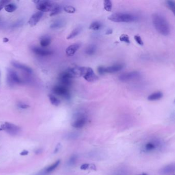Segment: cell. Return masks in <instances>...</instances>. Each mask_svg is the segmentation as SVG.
<instances>
[{"mask_svg": "<svg viewBox=\"0 0 175 175\" xmlns=\"http://www.w3.org/2000/svg\"><path fill=\"white\" fill-rule=\"evenodd\" d=\"M152 19L153 26L160 34L167 36L170 34V26L163 16L158 14H153Z\"/></svg>", "mask_w": 175, "mask_h": 175, "instance_id": "obj_1", "label": "cell"}, {"mask_svg": "<svg viewBox=\"0 0 175 175\" xmlns=\"http://www.w3.org/2000/svg\"><path fill=\"white\" fill-rule=\"evenodd\" d=\"M108 19L116 23H131L136 20L137 17L130 14L115 13L109 16Z\"/></svg>", "mask_w": 175, "mask_h": 175, "instance_id": "obj_2", "label": "cell"}, {"mask_svg": "<svg viewBox=\"0 0 175 175\" xmlns=\"http://www.w3.org/2000/svg\"><path fill=\"white\" fill-rule=\"evenodd\" d=\"M162 147V143L158 139H153L144 143L141 150L144 153H152L161 149Z\"/></svg>", "mask_w": 175, "mask_h": 175, "instance_id": "obj_3", "label": "cell"}, {"mask_svg": "<svg viewBox=\"0 0 175 175\" xmlns=\"http://www.w3.org/2000/svg\"><path fill=\"white\" fill-rule=\"evenodd\" d=\"M33 2L36 4L37 9L42 13L51 12L58 5V4L48 0H36Z\"/></svg>", "mask_w": 175, "mask_h": 175, "instance_id": "obj_4", "label": "cell"}, {"mask_svg": "<svg viewBox=\"0 0 175 175\" xmlns=\"http://www.w3.org/2000/svg\"><path fill=\"white\" fill-rule=\"evenodd\" d=\"M7 71V82L9 86H13L16 84L22 83V80L19 77L16 71L10 68H8Z\"/></svg>", "mask_w": 175, "mask_h": 175, "instance_id": "obj_5", "label": "cell"}, {"mask_svg": "<svg viewBox=\"0 0 175 175\" xmlns=\"http://www.w3.org/2000/svg\"><path fill=\"white\" fill-rule=\"evenodd\" d=\"M53 92L54 94L65 98L66 99H69L70 98V94L68 87L60 84L54 86L53 87Z\"/></svg>", "mask_w": 175, "mask_h": 175, "instance_id": "obj_6", "label": "cell"}, {"mask_svg": "<svg viewBox=\"0 0 175 175\" xmlns=\"http://www.w3.org/2000/svg\"><path fill=\"white\" fill-rule=\"evenodd\" d=\"M0 129L5 130L10 135H17L20 131V128L15 124L5 122L0 126Z\"/></svg>", "mask_w": 175, "mask_h": 175, "instance_id": "obj_7", "label": "cell"}, {"mask_svg": "<svg viewBox=\"0 0 175 175\" xmlns=\"http://www.w3.org/2000/svg\"><path fill=\"white\" fill-rule=\"evenodd\" d=\"M82 77L89 82H95L98 79V76L95 74L93 70L89 67H83Z\"/></svg>", "mask_w": 175, "mask_h": 175, "instance_id": "obj_8", "label": "cell"}, {"mask_svg": "<svg viewBox=\"0 0 175 175\" xmlns=\"http://www.w3.org/2000/svg\"><path fill=\"white\" fill-rule=\"evenodd\" d=\"M73 79V78L69 72L67 71V70H66L65 71L61 73L58 77L60 84L67 87L71 85L73 82H72Z\"/></svg>", "mask_w": 175, "mask_h": 175, "instance_id": "obj_9", "label": "cell"}, {"mask_svg": "<svg viewBox=\"0 0 175 175\" xmlns=\"http://www.w3.org/2000/svg\"><path fill=\"white\" fill-rule=\"evenodd\" d=\"M87 121L86 115L84 113H79L76 115L72 123V126L74 128L80 129L85 126Z\"/></svg>", "mask_w": 175, "mask_h": 175, "instance_id": "obj_10", "label": "cell"}, {"mask_svg": "<svg viewBox=\"0 0 175 175\" xmlns=\"http://www.w3.org/2000/svg\"><path fill=\"white\" fill-rule=\"evenodd\" d=\"M140 73L137 71L129 72L121 74L119 77V80L121 82H128L134 79H138L140 77Z\"/></svg>", "mask_w": 175, "mask_h": 175, "instance_id": "obj_11", "label": "cell"}, {"mask_svg": "<svg viewBox=\"0 0 175 175\" xmlns=\"http://www.w3.org/2000/svg\"><path fill=\"white\" fill-rule=\"evenodd\" d=\"M43 16V13L41 11H38L31 16L28 23L31 27H34L39 23L41 19H42V17Z\"/></svg>", "mask_w": 175, "mask_h": 175, "instance_id": "obj_12", "label": "cell"}, {"mask_svg": "<svg viewBox=\"0 0 175 175\" xmlns=\"http://www.w3.org/2000/svg\"><path fill=\"white\" fill-rule=\"evenodd\" d=\"M32 51L39 56H42V57H46V56H50L53 54V52L50 50H45L44 48H40L39 47H33L31 48Z\"/></svg>", "mask_w": 175, "mask_h": 175, "instance_id": "obj_13", "label": "cell"}, {"mask_svg": "<svg viewBox=\"0 0 175 175\" xmlns=\"http://www.w3.org/2000/svg\"><path fill=\"white\" fill-rule=\"evenodd\" d=\"M80 47L81 44L79 43H76L70 45L65 50L66 54L69 57H72L76 54Z\"/></svg>", "mask_w": 175, "mask_h": 175, "instance_id": "obj_14", "label": "cell"}, {"mask_svg": "<svg viewBox=\"0 0 175 175\" xmlns=\"http://www.w3.org/2000/svg\"><path fill=\"white\" fill-rule=\"evenodd\" d=\"M124 67V65L122 64H116L107 67L105 68V73H115L122 70Z\"/></svg>", "mask_w": 175, "mask_h": 175, "instance_id": "obj_15", "label": "cell"}, {"mask_svg": "<svg viewBox=\"0 0 175 175\" xmlns=\"http://www.w3.org/2000/svg\"><path fill=\"white\" fill-rule=\"evenodd\" d=\"M11 64L15 68L19 69V70H22L23 71H25V72L28 73V74H31L33 73V71L32 69L30 67L24 65V64L20 63H18V62H14V61L12 62Z\"/></svg>", "mask_w": 175, "mask_h": 175, "instance_id": "obj_16", "label": "cell"}, {"mask_svg": "<svg viewBox=\"0 0 175 175\" xmlns=\"http://www.w3.org/2000/svg\"><path fill=\"white\" fill-rule=\"evenodd\" d=\"M175 165L173 163L169 164L164 166L160 170V173L161 175H168L175 172Z\"/></svg>", "mask_w": 175, "mask_h": 175, "instance_id": "obj_17", "label": "cell"}, {"mask_svg": "<svg viewBox=\"0 0 175 175\" xmlns=\"http://www.w3.org/2000/svg\"><path fill=\"white\" fill-rule=\"evenodd\" d=\"M163 95L162 93L161 92H157L154 93H152L147 97V100L149 101H157L162 98Z\"/></svg>", "mask_w": 175, "mask_h": 175, "instance_id": "obj_18", "label": "cell"}, {"mask_svg": "<svg viewBox=\"0 0 175 175\" xmlns=\"http://www.w3.org/2000/svg\"><path fill=\"white\" fill-rule=\"evenodd\" d=\"M51 38L48 36H43L41 38L40 43L42 47H46L51 43Z\"/></svg>", "mask_w": 175, "mask_h": 175, "instance_id": "obj_19", "label": "cell"}, {"mask_svg": "<svg viewBox=\"0 0 175 175\" xmlns=\"http://www.w3.org/2000/svg\"><path fill=\"white\" fill-rule=\"evenodd\" d=\"M65 25L64 21L62 20H57L53 22L50 26V28L52 29H58L63 27Z\"/></svg>", "mask_w": 175, "mask_h": 175, "instance_id": "obj_20", "label": "cell"}, {"mask_svg": "<svg viewBox=\"0 0 175 175\" xmlns=\"http://www.w3.org/2000/svg\"><path fill=\"white\" fill-rule=\"evenodd\" d=\"M60 162V160H58L56 162H55L54 163L51 164V165L49 166L48 167H47L46 169H45L44 173L45 174H46V173L48 174V173H51V172H53L59 165Z\"/></svg>", "mask_w": 175, "mask_h": 175, "instance_id": "obj_21", "label": "cell"}, {"mask_svg": "<svg viewBox=\"0 0 175 175\" xmlns=\"http://www.w3.org/2000/svg\"><path fill=\"white\" fill-rule=\"evenodd\" d=\"M81 30H82V29H81V27H78L77 28H75L67 36V40H70V39H73V38L76 37V36H77L78 35H79L80 34L81 32Z\"/></svg>", "mask_w": 175, "mask_h": 175, "instance_id": "obj_22", "label": "cell"}, {"mask_svg": "<svg viewBox=\"0 0 175 175\" xmlns=\"http://www.w3.org/2000/svg\"><path fill=\"white\" fill-rule=\"evenodd\" d=\"M97 47L95 45H89L85 50V54L89 56L94 54L96 51Z\"/></svg>", "mask_w": 175, "mask_h": 175, "instance_id": "obj_23", "label": "cell"}, {"mask_svg": "<svg viewBox=\"0 0 175 175\" xmlns=\"http://www.w3.org/2000/svg\"><path fill=\"white\" fill-rule=\"evenodd\" d=\"M48 97H49L50 102H51V104H53V105L58 106L60 104V100L58 98H57L54 95H49Z\"/></svg>", "mask_w": 175, "mask_h": 175, "instance_id": "obj_24", "label": "cell"}, {"mask_svg": "<svg viewBox=\"0 0 175 175\" xmlns=\"http://www.w3.org/2000/svg\"><path fill=\"white\" fill-rule=\"evenodd\" d=\"M101 27H102V24L99 21H95L91 23L89 29L96 31L99 30L101 28Z\"/></svg>", "mask_w": 175, "mask_h": 175, "instance_id": "obj_25", "label": "cell"}, {"mask_svg": "<svg viewBox=\"0 0 175 175\" xmlns=\"http://www.w3.org/2000/svg\"><path fill=\"white\" fill-rule=\"evenodd\" d=\"M4 8H5V10L7 12H8V13H13V12H14L17 10V7L14 4L10 3L7 4L4 7Z\"/></svg>", "mask_w": 175, "mask_h": 175, "instance_id": "obj_26", "label": "cell"}, {"mask_svg": "<svg viewBox=\"0 0 175 175\" xmlns=\"http://www.w3.org/2000/svg\"><path fill=\"white\" fill-rule=\"evenodd\" d=\"M104 10L108 12H110L112 10V3L109 0H105L103 2Z\"/></svg>", "mask_w": 175, "mask_h": 175, "instance_id": "obj_27", "label": "cell"}, {"mask_svg": "<svg viewBox=\"0 0 175 175\" xmlns=\"http://www.w3.org/2000/svg\"><path fill=\"white\" fill-rule=\"evenodd\" d=\"M80 169L82 170H87V169H92L96 170V167L94 164H84L81 165Z\"/></svg>", "mask_w": 175, "mask_h": 175, "instance_id": "obj_28", "label": "cell"}, {"mask_svg": "<svg viewBox=\"0 0 175 175\" xmlns=\"http://www.w3.org/2000/svg\"><path fill=\"white\" fill-rule=\"evenodd\" d=\"M167 7L169 10H171L173 14L175 13V3L173 1H167L166 2Z\"/></svg>", "mask_w": 175, "mask_h": 175, "instance_id": "obj_29", "label": "cell"}, {"mask_svg": "<svg viewBox=\"0 0 175 175\" xmlns=\"http://www.w3.org/2000/svg\"><path fill=\"white\" fill-rule=\"evenodd\" d=\"M119 40L121 42H124L126 43H130V40H129V38L127 34H122L120 36Z\"/></svg>", "mask_w": 175, "mask_h": 175, "instance_id": "obj_30", "label": "cell"}, {"mask_svg": "<svg viewBox=\"0 0 175 175\" xmlns=\"http://www.w3.org/2000/svg\"><path fill=\"white\" fill-rule=\"evenodd\" d=\"M64 10L68 14H74L76 12V8L72 6H65L63 8Z\"/></svg>", "mask_w": 175, "mask_h": 175, "instance_id": "obj_31", "label": "cell"}, {"mask_svg": "<svg viewBox=\"0 0 175 175\" xmlns=\"http://www.w3.org/2000/svg\"><path fill=\"white\" fill-rule=\"evenodd\" d=\"M61 11V7L58 4L57 6L56 7V8H54V10H53L50 13V17H53V16H56L57 14H59Z\"/></svg>", "mask_w": 175, "mask_h": 175, "instance_id": "obj_32", "label": "cell"}, {"mask_svg": "<svg viewBox=\"0 0 175 175\" xmlns=\"http://www.w3.org/2000/svg\"><path fill=\"white\" fill-rule=\"evenodd\" d=\"M134 39H135V41H136V42L137 44H138L139 45L143 46V44H144L142 40L141 37H140L139 35H136V36H135Z\"/></svg>", "mask_w": 175, "mask_h": 175, "instance_id": "obj_33", "label": "cell"}, {"mask_svg": "<svg viewBox=\"0 0 175 175\" xmlns=\"http://www.w3.org/2000/svg\"><path fill=\"white\" fill-rule=\"evenodd\" d=\"M10 3V1H8V0H3V1H0V11L5 7L7 4H8Z\"/></svg>", "mask_w": 175, "mask_h": 175, "instance_id": "obj_34", "label": "cell"}, {"mask_svg": "<svg viewBox=\"0 0 175 175\" xmlns=\"http://www.w3.org/2000/svg\"><path fill=\"white\" fill-rule=\"evenodd\" d=\"M77 156L76 155H73L71 157V158H70V160H69V162H68V164L70 165H74V164L76 163V160H77Z\"/></svg>", "mask_w": 175, "mask_h": 175, "instance_id": "obj_35", "label": "cell"}, {"mask_svg": "<svg viewBox=\"0 0 175 175\" xmlns=\"http://www.w3.org/2000/svg\"><path fill=\"white\" fill-rule=\"evenodd\" d=\"M105 67L103 66H100L98 67V68H97L98 73H99L100 74H101V75L105 74Z\"/></svg>", "mask_w": 175, "mask_h": 175, "instance_id": "obj_36", "label": "cell"}, {"mask_svg": "<svg viewBox=\"0 0 175 175\" xmlns=\"http://www.w3.org/2000/svg\"><path fill=\"white\" fill-rule=\"evenodd\" d=\"M18 106L20 109H27L30 107V106L27 104H25L24 103L20 102L18 104Z\"/></svg>", "mask_w": 175, "mask_h": 175, "instance_id": "obj_37", "label": "cell"}, {"mask_svg": "<svg viewBox=\"0 0 175 175\" xmlns=\"http://www.w3.org/2000/svg\"><path fill=\"white\" fill-rule=\"evenodd\" d=\"M23 21H19L16 22V23L13 24L11 27H13V28H18V27L22 26V25H23Z\"/></svg>", "mask_w": 175, "mask_h": 175, "instance_id": "obj_38", "label": "cell"}, {"mask_svg": "<svg viewBox=\"0 0 175 175\" xmlns=\"http://www.w3.org/2000/svg\"><path fill=\"white\" fill-rule=\"evenodd\" d=\"M28 154V152L26 150H24L20 153V155H22V156H25V155H27Z\"/></svg>", "mask_w": 175, "mask_h": 175, "instance_id": "obj_39", "label": "cell"}, {"mask_svg": "<svg viewBox=\"0 0 175 175\" xmlns=\"http://www.w3.org/2000/svg\"><path fill=\"white\" fill-rule=\"evenodd\" d=\"M113 34V30H111V29H109V30H107V31H106L105 34H107V35H109V34Z\"/></svg>", "mask_w": 175, "mask_h": 175, "instance_id": "obj_40", "label": "cell"}, {"mask_svg": "<svg viewBox=\"0 0 175 175\" xmlns=\"http://www.w3.org/2000/svg\"><path fill=\"white\" fill-rule=\"evenodd\" d=\"M3 41L4 43H7V42H8L9 41V39L8 38H4L3 39Z\"/></svg>", "mask_w": 175, "mask_h": 175, "instance_id": "obj_41", "label": "cell"}, {"mask_svg": "<svg viewBox=\"0 0 175 175\" xmlns=\"http://www.w3.org/2000/svg\"><path fill=\"white\" fill-rule=\"evenodd\" d=\"M41 152V149H38V150H37V152H36V153H40Z\"/></svg>", "mask_w": 175, "mask_h": 175, "instance_id": "obj_42", "label": "cell"}, {"mask_svg": "<svg viewBox=\"0 0 175 175\" xmlns=\"http://www.w3.org/2000/svg\"><path fill=\"white\" fill-rule=\"evenodd\" d=\"M147 175V174H146V173H141V174H140V175Z\"/></svg>", "mask_w": 175, "mask_h": 175, "instance_id": "obj_43", "label": "cell"}, {"mask_svg": "<svg viewBox=\"0 0 175 175\" xmlns=\"http://www.w3.org/2000/svg\"><path fill=\"white\" fill-rule=\"evenodd\" d=\"M0 78H1V72H0Z\"/></svg>", "mask_w": 175, "mask_h": 175, "instance_id": "obj_44", "label": "cell"}]
</instances>
